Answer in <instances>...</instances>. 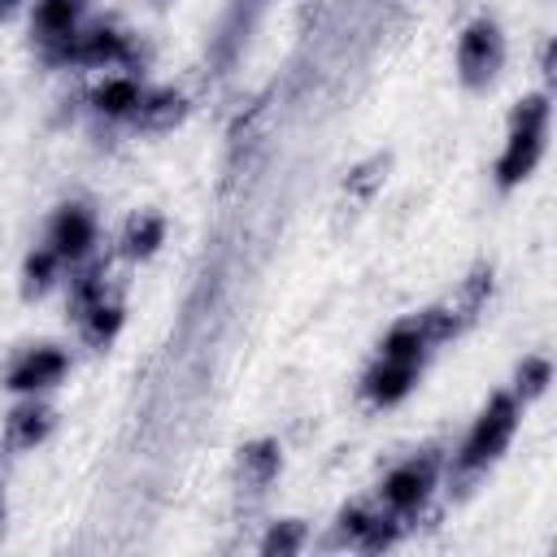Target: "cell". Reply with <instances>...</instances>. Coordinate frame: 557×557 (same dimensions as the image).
I'll use <instances>...</instances> for the list:
<instances>
[{
	"instance_id": "6da1fadb",
	"label": "cell",
	"mask_w": 557,
	"mask_h": 557,
	"mask_svg": "<svg viewBox=\"0 0 557 557\" xmlns=\"http://www.w3.org/2000/svg\"><path fill=\"white\" fill-rule=\"evenodd\" d=\"M544 135H548V96H527L513 117H509V139L496 157V187L509 191L522 178H531V170L544 157Z\"/></svg>"
},
{
	"instance_id": "7a4b0ae2",
	"label": "cell",
	"mask_w": 557,
	"mask_h": 557,
	"mask_svg": "<svg viewBox=\"0 0 557 557\" xmlns=\"http://www.w3.org/2000/svg\"><path fill=\"white\" fill-rule=\"evenodd\" d=\"M513 431H518V400H513L509 392H496V396L483 405V413L474 418L470 435L461 440L457 470H483V466H492V461L509 448Z\"/></svg>"
},
{
	"instance_id": "3957f363",
	"label": "cell",
	"mask_w": 557,
	"mask_h": 557,
	"mask_svg": "<svg viewBox=\"0 0 557 557\" xmlns=\"http://www.w3.org/2000/svg\"><path fill=\"white\" fill-rule=\"evenodd\" d=\"M505 65V35L492 17H474L457 39V74L466 87H487Z\"/></svg>"
},
{
	"instance_id": "277c9868",
	"label": "cell",
	"mask_w": 557,
	"mask_h": 557,
	"mask_svg": "<svg viewBox=\"0 0 557 557\" xmlns=\"http://www.w3.org/2000/svg\"><path fill=\"white\" fill-rule=\"evenodd\" d=\"M65 370H70V357H65L61 348H52V344H39V348H26V352L9 366L4 387H9V392H44V387L61 383Z\"/></svg>"
},
{
	"instance_id": "5b68a950",
	"label": "cell",
	"mask_w": 557,
	"mask_h": 557,
	"mask_svg": "<svg viewBox=\"0 0 557 557\" xmlns=\"http://www.w3.org/2000/svg\"><path fill=\"white\" fill-rule=\"evenodd\" d=\"M96 244V218L83 209V205H65L57 209L52 226H48V248L61 257V261H83Z\"/></svg>"
},
{
	"instance_id": "8992f818",
	"label": "cell",
	"mask_w": 557,
	"mask_h": 557,
	"mask_svg": "<svg viewBox=\"0 0 557 557\" xmlns=\"http://www.w3.org/2000/svg\"><path fill=\"white\" fill-rule=\"evenodd\" d=\"M431 483H435L431 461H405V466H396V470L383 479V505H387L392 513H413V509L431 496Z\"/></svg>"
},
{
	"instance_id": "52a82bcc",
	"label": "cell",
	"mask_w": 557,
	"mask_h": 557,
	"mask_svg": "<svg viewBox=\"0 0 557 557\" xmlns=\"http://www.w3.org/2000/svg\"><path fill=\"white\" fill-rule=\"evenodd\" d=\"M61 48V57H74V61H83V65H113V61H122L126 57V35L122 30H113V26H96V30H87V35H70L65 44H57Z\"/></svg>"
},
{
	"instance_id": "ba28073f",
	"label": "cell",
	"mask_w": 557,
	"mask_h": 557,
	"mask_svg": "<svg viewBox=\"0 0 557 557\" xmlns=\"http://www.w3.org/2000/svg\"><path fill=\"white\" fill-rule=\"evenodd\" d=\"M418 361H396V357H379V366L366 374V396L374 405H396L409 396V387L418 383Z\"/></svg>"
},
{
	"instance_id": "9c48e42d",
	"label": "cell",
	"mask_w": 557,
	"mask_h": 557,
	"mask_svg": "<svg viewBox=\"0 0 557 557\" xmlns=\"http://www.w3.org/2000/svg\"><path fill=\"white\" fill-rule=\"evenodd\" d=\"M278 466H283V448H278L274 440H252V444H244V448H239V487H248V492L270 487L274 474H278Z\"/></svg>"
},
{
	"instance_id": "30bf717a",
	"label": "cell",
	"mask_w": 557,
	"mask_h": 557,
	"mask_svg": "<svg viewBox=\"0 0 557 557\" xmlns=\"http://www.w3.org/2000/svg\"><path fill=\"white\" fill-rule=\"evenodd\" d=\"M48 431H52V409L30 400V405H17V409L9 413L4 440H9V448H35V444L48 440Z\"/></svg>"
},
{
	"instance_id": "8fae6325",
	"label": "cell",
	"mask_w": 557,
	"mask_h": 557,
	"mask_svg": "<svg viewBox=\"0 0 557 557\" xmlns=\"http://www.w3.org/2000/svg\"><path fill=\"white\" fill-rule=\"evenodd\" d=\"M35 30L48 44H65L78 30V0H35Z\"/></svg>"
},
{
	"instance_id": "7c38bea8",
	"label": "cell",
	"mask_w": 557,
	"mask_h": 557,
	"mask_svg": "<svg viewBox=\"0 0 557 557\" xmlns=\"http://www.w3.org/2000/svg\"><path fill=\"white\" fill-rule=\"evenodd\" d=\"M183 113H187V100L178 91H152V96L144 91L139 109L131 117H135L139 131H170L174 122H183Z\"/></svg>"
},
{
	"instance_id": "4fadbf2b",
	"label": "cell",
	"mask_w": 557,
	"mask_h": 557,
	"mask_svg": "<svg viewBox=\"0 0 557 557\" xmlns=\"http://www.w3.org/2000/svg\"><path fill=\"white\" fill-rule=\"evenodd\" d=\"M426 348H431V335H426V322L418 313V318H409V322L387 331V339L379 344V357H396V361H418L422 366Z\"/></svg>"
},
{
	"instance_id": "5bb4252c",
	"label": "cell",
	"mask_w": 557,
	"mask_h": 557,
	"mask_svg": "<svg viewBox=\"0 0 557 557\" xmlns=\"http://www.w3.org/2000/svg\"><path fill=\"white\" fill-rule=\"evenodd\" d=\"M139 100H144V87L135 78H126V74L122 78H104L96 87V96H91V104H96L100 117H131L139 109Z\"/></svg>"
},
{
	"instance_id": "9a60e30c",
	"label": "cell",
	"mask_w": 557,
	"mask_h": 557,
	"mask_svg": "<svg viewBox=\"0 0 557 557\" xmlns=\"http://www.w3.org/2000/svg\"><path fill=\"white\" fill-rule=\"evenodd\" d=\"M122 318H126V313H122V305H117V300H109V296H100L91 309H83V313H78V322H83V339H87L91 348H104V344L122 331Z\"/></svg>"
},
{
	"instance_id": "2e32d148",
	"label": "cell",
	"mask_w": 557,
	"mask_h": 557,
	"mask_svg": "<svg viewBox=\"0 0 557 557\" xmlns=\"http://www.w3.org/2000/svg\"><path fill=\"white\" fill-rule=\"evenodd\" d=\"M161 239H165V222H161L157 213H135V218L126 222L122 252L135 257V261H144V257H152V252L161 248Z\"/></svg>"
},
{
	"instance_id": "e0dca14e",
	"label": "cell",
	"mask_w": 557,
	"mask_h": 557,
	"mask_svg": "<svg viewBox=\"0 0 557 557\" xmlns=\"http://www.w3.org/2000/svg\"><path fill=\"white\" fill-rule=\"evenodd\" d=\"M57 265H61V257H57L52 248L30 252V257H26V270H22V292H26V296H44V292L52 287V278H57Z\"/></svg>"
},
{
	"instance_id": "ac0fdd59",
	"label": "cell",
	"mask_w": 557,
	"mask_h": 557,
	"mask_svg": "<svg viewBox=\"0 0 557 557\" xmlns=\"http://www.w3.org/2000/svg\"><path fill=\"white\" fill-rule=\"evenodd\" d=\"M553 383V361L548 357H522V366H518V392H522V400H531V396H540L544 387Z\"/></svg>"
},
{
	"instance_id": "d6986e66",
	"label": "cell",
	"mask_w": 557,
	"mask_h": 557,
	"mask_svg": "<svg viewBox=\"0 0 557 557\" xmlns=\"http://www.w3.org/2000/svg\"><path fill=\"white\" fill-rule=\"evenodd\" d=\"M370 518H374V513H366V509H357V505H352V509H344V513H339V527H335V540H339V544L361 548V535H366Z\"/></svg>"
},
{
	"instance_id": "ffe728a7",
	"label": "cell",
	"mask_w": 557,
	"mask_h": 557,
	"mask_svg": "<svg viewBox=\"0 0 557 557\" xmlns=\"http://www.w3.org/2000/svg\"><path fill=\"white\" fill-rule=\"evenodd\" d=\"M305 544V531H300V522H278L265 540H261V553H296Z\"/></svg>"
},
{
	"instance_id": "44dd1931",
	"label": "cell",
	"mask_w": 557,
	"mask_h": 557,
	"mask_svg": "<svg viewBox=\"0 0 557 557\" xmlns=\"http://www.w3.org/2000/svg\"><path fill=\"white\" fill-rule=\"evenodd\" d=\"M0 518H4V500H0Z\"/></svg>"
}]
</instances>
